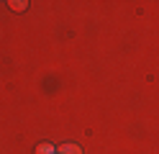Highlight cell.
I'll list each match as a JSON object with an SVG mask.
<instances>
[{"label": "cell", "instance_id": "2", "mask_svg": "<svg viewBox=\"0 0 159 154\" xmlns=\"http://www.w3.org/2000/svg\"><path fill=\"white\" fill-rule=\"evenodd\" d=\"M36 154H57V147H54V144H49V141H44V144H39V147H36Z\"/></svg>", "mask_w": 159, "mask_h": 154}, {"label": "cell", "instance_id": "3", "mask_svg": "<svg viewBox=\"0 0 159 154\" xmlns=\"http://www.w3.org/2000/svg\"><path fill=\"white\" fill-rule=\"evenodd\" d=\"M8 5H11V10H18V13L28 8V3H26V0H11V3H8Z\"/></svg>", "mask_w": 159, "mask_h": 154}, {"label": "cell", "instance_id": "1", "mask_svg": "<svg viewBox=\"0 0 159 154\" xmlns=\"http://www.w3.org/2000/svg\"><path fill=\"white\" fill-rule=\"evenodd\" d=\"M57 154H82V149H80L77 144H62V147L57 149Z\"/></svg>", "mask_w": 159, "mask_h": 154}]
</instances>
